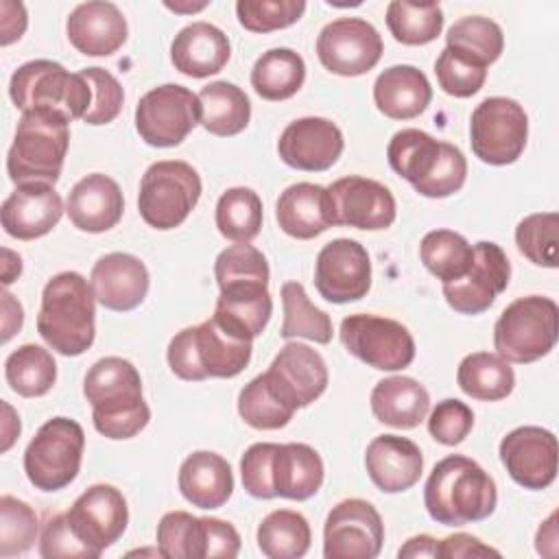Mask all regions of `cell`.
Returning <instances> with one entry per match:
<instances>
[{
  "mask_svg": "<svg viewBox=\"0 0 559 559\" xmlns=\"http://www.w3.org/2000/svg\"><path fill=\"white\" fill-rule=\"evenodd\" d=\"M83 395L92 404L94 428L107 439H131L151 419V408L142 397V378L120 356H105L87 369Z\"/></svg>",
  "mask_w": 559,
  "mask_h": 559,
  "instance_id": "cell-1",
  "label": "cell"
},
{
  "mask_svg": "<svg viewBox=\"0 0 559 559\" xmlns=\"http://www.w3.org/2000/svg\"><path fill=\"white\" fill-rule=\"evenodd\" d=\"M428 515L443 526L480 522L496 511L498 491L493 478L469 456L441 459L424 487Z\"/></svg>",
  "mask_w": 559,
  "mask_h": 559,
  "instance_id": "cell-2",
  "label": "cell"
},
{
  "mask_svg": "<svg viewBox=\"0 0 559 559\" xmlns=\"http://www.w3.org/2000/svg\"><path fill=\"white\" fill-rule=\"evenodd\" d=\"M96 297L92 284L76 271L50 277L41 290L37 314L39 336L63 356H81L96 336Z\"/></svg>",
  "mask_w": 559,
  "mask_h": 559,
  "instance_id": "cell-3",
  "label": "cell"
},
{
  "mask_svg": "<svg viewBox=\"0 0 559 559\" xmlns=\"http://www.w3.org/2000/svg\"><path fill=\"white\" fill-rule=\"evenodd\" d=\"M386 157L389 166L404 177L415 192L428 199H445L459 192L467 177V162L461 148L421 129L393 133Z\"/></svg>",
  "mask_w": 559,
  "mask_h": 559,
  "instance_id": "cell-4",
  "label": "cell"
},
{
  "mask_svg": "<svg viewBox=\"0 0 559 559\" xmlns=\"http://www.w3.org/2000/svg\"><path fill=\"white\" fill-rule=\"evenodd\" d=\"M251 341L229 334L214 317L199 325L183 328L168 343L170 371L188 382L205 378H234L251 360Z\"/></svg>",
  "mask_w": 559,
  "mask_h": 559,
  "instance_id": "cell-5",
  "label": "cell"
},
{
  "mask_svg": "<svg viewBox=\"0 0 559 559\" xmlns=\"http://www.w3.org/2000/svg\"><path fill=\"white\" fill-rule=\"evenodd\" d=\"M70 120L57 111L35 109L22 114L7 155V173L15 186H55L70 146Z\"/></svg>",
  "mask_w": 559,
  "mask_h": 559,
  "instance_id": "cell-6",
  "label": "cell"
},
{
  "mask_svg": "<svg viewBox=\"0 0 559 559\" xmlns=\"http://www.w3.org/2000/svg\"><path fill=\"white\" fill-rule=\"evenodd\" d=\"M13 105L26 114L35 109L57 111L70 122L85 118L92 105V87L81 72H68L50 59L22 63L9 83Z\"/></svg>",
  "mask_w": 559,
  "mask_h": 559,
  "instance_id": "cell-7",
  "label": "cell"
},
{
  "mask_svg": "<svg viewBox=\"0 0 559 559\" xmlns=\"http://www.w3.org/2000/svg\"><path fill=\"white\" fill-rule=\"evenodd\" d=\"M559 336V308L550 297L511 301L493 325V347L507 362L528 365L546 356Z\"/></svg>",
  "mask_w": 559,
  "mask_h": 559,
  "instance_id": "cell-8",
  "label": "cell"
},
{
  "mask_svg": "<svg viewBox=\"0 0 559 559\" xmlns=\"http://www.w3.org/2000/svg\"><path fill=\"white\" fill-rule=\"evenodd\" d=\"M201 199L199 173L181 159L155 162L140 181L138 210L146 225L166 231L179 227Z\"/></svg>",
  "mask_w": 559,
  "mask_h": 559,
  "instance_id": "cell-9",
  "label": "cell"
},
{
  "mask_svg": "<svg viewBox=\"0 0 559 559\" xmlns=\"http://www.w3.org/2000/svg\"><path fill=\"white\" fill-rule=\"evenodd\" d=\"M85 432L70 417H52L39 426L24 452V472L31 485L41 491L68 487L81 469Z\"/></svg>",
  "mask_w": 559,
  "mask_h": 559,
  "instance_id": "cell-10",
  "label": "cell"
},
{
  "mask_svg": "<svg viewBox=\"0 0 559 559\" xmlns=\"http://www.w3.org/2000/svg\"><path fill=\"white\" fill-rule=\"evenodd\" d=\"M528 138L524 107L507 96H489L476 105L469 118V144L474 155L491 166L518 162Z\"/></svg>",
  "mask_w": 559,
  "mask_h": 559,
  "instance_id": "cell-11",
  "label": "cell"
},
{
  "mask_svg": "<svg viewBox=\"0 0 559 559\" xmlns=\"http://www.w3.org/2000/svg\"><path fill=\"white\" fill-rule=\"evenodd\" d=\"M157 552L168 559H234L240 535L225 520L170 511L157 524Z\"/></svg>",
  "mask_w": 559,
  "mask_h": 559,
  "instance_id": "cell-12",
  "label": "cell"
},
{
  "mask_svg": "<svg viewBox=\"0 0 559 559\" xmlns=\"http://www.w3.org/2000/svg\"><path fill=\"white\" fill-rule=\"evenodd\" d=\"M341 343L365 365L400 371L415 360V341L406 325L378 314H349L341 321Z\"/></svg>",
  "mask_w": 559,
  "mask_h": 559,
  "instance_id": "cell-13",
  "label": "cell"
},
{
  "mask_svg": "<svg viewBox=\"0 0 559 559\" xmlns=\"http://www.w3.org/2000/svg\"><path fill=\"white\" fill-rule=\"evenodd\" d=\"M199 120V96L177 83L148 90L135 105V129L146 144L157 148L181 144Z\"/></svg>",
  "mask_w": 559,
  "mask_h": 559,
  "instance_id": "cell-14",
  "label": "cell"
},
{
  "mask_svg": "<svg viewBox=\"0 0 559 559\" xmlns=\"http://www.w3.org/2000/svg\"><path fill=\"white\" fill-rule=\"evenodd\" d=\"M384 44L378 28L362 17H338L317 37V57L338 76H358L378 66Z\"/></svg>",
  "mask_w": 559,
  "mask_h": 559,
  "instance_id": "cell-15",
  "label": "cell"
},
{
  "mask_svg": "<svg viewBox=\"0 0 559 559\" xmlns=\"http://www.w3.org/2000/svg\"><path fill=\"white\" fill-rule=\"evenodd\" d=\"M384 542V524L376 507L362 498H347L332 507L323 526L325 559H373Z\"/></svg>",
  "mask_w": 559,
  "mask_h": 559,
  "instance_id": "cell-16",
  "label": "cell"
},
{
  "mask_svg": "<svg viewBox=\"0 0 559 559\" xmlns=\"http://www.w3.org/2000/svg\"><path fill=\"white\" fill-rule=\"evenodd\" d=\"M472 253L467 273L454 282L443 284V297L448 306L461 314H480L496 297L509 286L511 264L500 245L480 240Z\"/></svg>",
  "mask_w": 559,
  "mask_h": 559,
  "instance_id": "cell-17",
  "label": "cell"
},
{
  "mask_svg": "<svg viewBox=\"0 0 559 559\" xmlns=\"http://www.w3.org/2000/svg\"><path fill=\"white\" fill-rule=\"evenodd\" d=\"M66 518L76 537L92 550L96 559L127 531L129 509L120 489L98 483L87 487L74 500V504L66 511Z\"/></svg>",
  "mask_w": 559,
  "mask_h": 559,
  "instance_id": "cell-18",
  "label": "cell"
},
{
  "mask_svg": "<svg viewBox=\"0 0 559 559\" xmlns=\"http://www.w3.org/2000/svg\"><path fill=\"white\" fill-rule=\"evenodd\" d=\"M314 286L325 301L349 304L371 288V262L367 249L352 238L328 242L314 262Z\"/></svg>",
  "mask_w": 559,
  "mask_h": 559,
  "instance_id": "cell-19",
  "label": "cell"
},
{
  "mask_svg": "<svg viewBox=\"0 0 559 559\" xmlns=\"http://www.w3.org/2000/svg\"><path fill=\"white\" fill-rule=\"evenodd\" d=\"M509 476L524 489H546L557 476V437L542 426H520L498 448Z\"/></svg>",
  "mask_w": 559,
  "mask_h": 559,
  "instance_id": "cell-20",
  "label": "cell"
},
{
  "mask_svg": "<svg viewBox=\"0 0 559 559\" xmlns=\"http://www.w3.org/2000/svg\"><path fill=\"white\" fill-rule=\"evenodd\" d=\"M269 386L290 408L312 404L328 386V367L319 352L304 343H286L264 371Z\"/></svg>",
  "mask_w": 559,
  "mask_h": 559,
  "instance_id": "cell-21",
  "label": "cell"
},
{
  "mask_svg": "<svg viewBox=\"0 0 559 559\" xmlns=\"http://www.w3.org/2000/svg\"><path fill=\"white\" fill-rule=\"evenodd\" d=\"M328 192L334 203L336 225L376 231L391 227L397 216L393 192L376 179L360 175L341 177L328 188Z\"/></svg>",
  "mask_w": 559,
  "mask_h": 559,
  "instance_id": "cell-22",
  "label": "cell"
},
{
  "mask_svg": "<svg viewBox=\"0 0 559 559\" xmlns=\"http://www.w3.org/2000/svg\"><path fill=\"white\" fill-rule=\"evenodd\" d=\"M345 146L341 129L319 116L293 120L277 140L282 162L297 170L323 173L336 164Z\"/></svg>",
  "mask_w": 559,
  "mask_h": 559,
  "instance_id": "cell-23",
  "label": "cell"
},
{
  "mask_svg": "<svg viewBox=\"0 0 559 559\" xmlns=\"http://www.w3.org/2000/svg\"><path fill=\"white\" fill-rule=\"evenodd\" d=\"M63 201L50 183H22L2 203L0 218L9 236L35 240L61 221Z\"/></svg>",
  "mask_w": 559,
  "mask_h": 559,
  "instance_id": "cell-24",
  "label": "cell"
},
{
  "mask_svg": "<svg viewBox=\"0 0 559 559\" xmlns=\"http://www.w3.org/2000/svg\"><path fill=\"white\" fill-rule=\"evenodd\" d=\"M90 284L96 301L114 312L138 308L148 293V271L131 253H107L92 266Z\"/></svg>",
  "mask_w": 559,
  "mask_h": 559,
  "instance_id": "cell-25",
  "label": "cell"
},
{
  "mask_svg": "<svg viewBox=\"0 0 559 559\" xmlns=\"http://www.w3.org/2000/svg\"><path fill=\"white\" fill-rule=\"evenodd\" d=\"M70 44L87 57L114 55L129 35L127 20L114 2L92 0L74 7L66 22Z\"/></svg>",
  "mask_w": 559,
  "mask_h": 559,
  "instance_id": "cell-26",
  "label": "cell"
},
{
  "mask_svg": "<svg viewBox=\"0 0 559 559\" xmlns=\"http://www.w3.org/2000/svg\"><path fill=\"white\" fill-rule=\"evenodd\" d=\"M66 212L76 229L87 234H103L116 227L122 218V190L111 177L92 173L72 186L66 201Z\"/></svg>",
  "mask_w": 559,
  "mask_h": 559,
  "instance_id": "cell-27",
  "label": "cell"
},
{
  "mask_svg": "<svg viewBox=\"0 0 559 559\" xmlns=\"http://www.w3.org/2000/svg\"><path fill=\"white\" fill-rule=\"evenodd\" d=\"M365 467L380 491L400 493L419 480L424 456L415 441L400 435H380L367 445Z\"/></svg>",
  "mask_w": 559,
  "mask_h": 559,
  "instance_id": "cell-28",
  "label": "cell"
},
{
  "mask_svg": "<svg viewBox=\"0 0 559 559\" xmlns=\"http://www.w3.org/2000/svg\"><path fill=\"white\" fill-rule=\"evenodd\" d=\"M275 218L280 229L297 240H310L336 225L334 203L328 188L308 181L293 183L280 194Z\"/></svg>",
  "mask_w": 559,
  "mask_h": 559,
  "instance_id": "cell-29",
  "label": "cell"
},
{
  "mask_svg": "<svg viewBox=\"0 0 559 559\" xmlns=\"http://www.w3.org/2000/svg\"><path fill=\"white\" fill-rule=\"evenodd\" d=\"M231 46L227 35L210 22H192L183 26L170 44V61L175 70L192 79L216 74L229 61Z\"/></svg>",
  "mask_w": 559,
  "mask_h": 559,
  "instance_id": "cell-30",
  "label": "cell"
},
{
  "mask_svg": "<svg viewBox=\"0 0 559 559\" xmlns=\"http://www.w3.org/2000/svg\"><path fill=\"white\" fill-rule=\"evenodd\" d=\"M271 312L273 299L266 284H234L221 288L212 317L229 334L253 341L264 332Z\"/></svg>",
  "mask_w": 559,
  "mask_h": 559,
  "instance_id": "cell-31",
  "label": "cell"
},
{
  "mask_svg": "<svg viewBox=\"0 0 559 559\" xmlns=\"http://www.w3.org/2000/svg\"><path fill=\"white\" fill-rule=\"evenodd\" d=\"M177 485L181 496L192 507L218 509L229 500L234 491V474L221 454L199 450L183 459Z\"/></svg>",
  "mask_w": 559,
  "mask_h": 559,
  "instance_id": "cell-32",
  "label": "cell"
},
{
  "mask_svg": "<svg viewBox=\"0 0 559 559\" xmlns=\"http://www.w3.org/2000/svg\"><path fill=\"white\" fill-rule=\"evenodd\" d=\"M432 100L428 76L415 66H391L373 83V103L391 120L417 118Z\"/></svg>",
  "mask_w": 559,
  "mask_h": 559,
  "instance_id": "cell-33",
  "label": "cell"
},
{
  "mask_svg": "<svg viewBox=\"0 0 559 559\" xmlns=\"http://www.w3.org/2000/svg\"><path fill=\"white\" fill-rule=\"evenodd\" d=\"M271 485L280 498H312L323 485L319 452L308 443H277L271 459Z\"/></svg>",
  "mask_w": 559,
  "mask_h": 559,
  "instance_id": "cell-34",
  "label": "cell"
},
{
  "mask_svg": "<svg viewBox=\"0 0 559 559\" xmlns=\"http://www.w3.org/2000/svg\"><path fill=\"white\" fill-rule=\"evenodd\" d=\"M371 413L380 424L411 430L419 426L430 408V395L424 384L408 376H391L371 389Z\"/></svg>",
  "mask_w": 559,
  "mask_h": 559,
  "instance_id": "cell-35",
  "label": "cell"
},
{
  "mask_svg": "<svg viewBox=\"0 0 559 559\" xmlns=\"http://www.w3.org/2000/svg\"><path fill=\"white\" fill-rule=\"evenodd\" d=\"M199 124L218 138H229L247 129L251 118L249 96L229 81H214L199 94Z\"/></svg>",
  "mask_w": 559,
  "mask_h": 559,
  "instance_id": "cell-36",
  "label": "cell"
},
{
  "mask_svg": "<svg viewBox=\"0 0 559 559\" xmlns=\"http://www.w3.org/2000/svg\"><path fill=\"white\" fill-rule=\"evenodd\" d=\"M456 382L465 395L480 402H498L511 395L515 373L511 365L491 352L467 354L459 362Z\"/></svg>",
  "mask_w": 559,
  "mask_h": 559,
  "instance_id": "cell-37",
  "label": "cell"
},
{
  "mask_svg": "<svg viewBox=\"0 0 559 559\" xmlns=\"http://www.w3.org/2000/svg\"><path fill=\"white\" fill-rule=\"evenodd\" d=\"M306 81V63L290 48L266 50L251 70V85L264 100H286L295 96Z\"/></svg>",
  "mask_w": 559,
  "mask_h": 559,
  "instance_id": "cell-38",
  "label": "cell"
},
{
  "mask_svg": "<svg viewBox=\"0 0 559 559\" xmlns=\"http://www.w3.org/2000/svg\"><path fill=\"white\" fill-rule=\"evenodd\" d=\"M255 539L260 552L269 559H299L308 552L312 533L299 511L277 509L262 518Z\"/></svg>",
  "mask_w": 559,
  "mask_h": 559,
  "instance_id": "cell-39",
  "label": "cell"
},
{
  "mask_svg": "<svg viewBox=\"0 0 559 559\" xmlns=\"http://www.w3.org/2000/svg\"><path fill=\"white\" fill-rule=\"evenodd\" d=\"M4 378L17 395L39 397L52 389L57 380V362L48 349L26 343L4 360Z\"/></svg>",
  "mask_w": 559,
  "mask_h": 559,
  "instance_id": "cell-40",
  "label": "cell"
},
{
  "mask_svg": "<svg viewBox=\"0 0 559 559\" xmlns=\"http://www.w3.org/2000/svg\"><path fill=\"white\" fill-rule=\"evenodd\" d=\"M280 295L284 308L280 336L308 338L319 345H328L332 341V319L310 301L306 288L299 282H286Z\"/></svg>",
  "mask_w": 559,
  "mask_h": 559,
  "instance_id": "cell-41",
  "label": "cell"
},
{
  "mask_svg": "<svg viewBox=\"0 0 559 559\" xmlns=\"http://www.w3.org/2000/svg\"><path fill=\"white\" fill-rule=\"evenodd\" d=\"M214 218L227 240L251 242L262 227V199L251 188H229L221 194Z\"/></svg>",
  "mask_w": 559,
  "mask_h": 559,
  "instance_id": "cell-42",
  "label": "cell"
},
{
  "mask_svg": "<svg viewBox=\"0 0 559 559\" xmlns=\"http://www.w3.org/2000/svg\"><path fill=\"white\" fill-rule=\"evenodd\" d=\"M472 245L452 229H432L421 238L419 258L443 284L463 277L472 264Z\"/></svg>",
  "mask_w": 559,
  "mask_h": 559,
  "instance_id": "cell-43",
  "label": "cell"
},
{
  "mask_svg": "<svg viewBox=\"0 0 559 559\" xmlns=\"http://www.w3.org/2000/svg\"><path fill=\"white\" fill-rule=\"evenodd\" d=\"M386 26L395 41L404 46H424L439 37L443 28V11L437 2L393 0L386 7Z\"/></svg>",
  "mask_w": 559,
  "mask_h": 559,
  "instance_id": "cell-44",
  "label": "cell"
},
{
  "mask_svg": "<svg viewBox=\"0 0 559 559\" xmlns=\"http://www.w3.org/2000/svg\"><path fill=\"white\" fill-rule=\"evenodd\" d=\"M238 415L255 430H277L293 419L295 408L282 402L260 373L238 393Z\"/></svg>",
  "mask_w": 559,
  "mask_h": 559,
  "instance_id": "cell-45",
  "label": "cell"
},
{
  "mask_svg": "<svg viewBox=\"0 0 559 559\" xmlns=\"http://www.w3.org/2000/svg\"><path fill=\"white\" fill-rule=\"evenodd\" d=\"M445 46L463 50L485 66L498 61L504 48L502 28L483 15H467L456 20L445 35Z\"/></svg>",
  "mask_w": 559,
  "mask_h": 559,
  "instance_id": "cell-46",
  "label": "cell"
},
{
  "mask_svg": "<svg viewBox=\"0 0 559 559\" xmlns=\"http://www.w3.org/2000/svg\"><path fill=\"white\" fill-rule=\"evenodd\" d=\"M559 242V214L537 212L524 216L515 227V245L520 253L537 266L555 269Z\"/></svg>",
  "mask_w": 559,
  "mask_h": 559,
  "instance_id": "cell-47",
  "label": "cell"
},
{
  "mask_svg": "<svg viewBox=\"0 0 559 559\" xmlns=\"http://www.w3.org/2000/svg\"><path fill=\"white\" fill-rule=\"evenodd\" d=\"M435 74L445 94L469 98L485 85L487 66L463 50L445 46L435 61Z\"/></svg>",
  "mask_w": 559,
  "mask_h": 559,
  "instance_id": "cell-48",
  "label": "cell"
},
{
  "mask_svg": "<svg viewBox=\"0 0 559 559\" xmlns=\"http://www.w3.org/2000/svg\"><path fill=\"white\" fill-rule=\"evenodd\" d=\"M37 513L9 493L0 498V557L9 559L33 548L37 542Z\"/></svg>",
  "mask_w": 559,
  "mask_h": 559,
  "instance_id": "cell-49",
  "label": "cell"
},
{
  "mask_svg": "<svg viewBox=\"0 0 559 559\" xmlns=\"http://www.w3.org/2000/svg\"><path fill=\"white\" fill-rule=\"evenodd\" d=\"M214 277L218 288L234 284H266L269 262L264 253L249 242H238L223 249L214 262Z\"/></svg>",
  "mask_w": 559,
  "mask_h": 559,
  "instance_id": "cell-50",
  "label": "cell"
},
{
  "mask_svg": "<svg viewBox=\"0 0 559 559\" xmlns=\"http://www.w3.org/2000/svg\"><path fill=\"white\" fill-rule=\"evenodd\" d=\"M306 11L304 0H238L236 15L240 26L251 33H271L286 28Z\"/></svg>",
  "mask_w": 559,
  "mask_h": 559,
  "instance_id": "cell-51",
  "label": "cell"
},
{
  "mask_svg": "<svg viewBox=\"0 0 559 559\" xmlns=\"http://www.w3.org/2000/svg\"><path fill=\"white\" fill-rule=\"evenodd\" d=\"M81 74L92 87V105L83 120L87 124H109L118 118L124 100V92L118 79L105 68H83Z\"/></svg>",
  "mask_w": 559,
  "mask_h": 559,
  "instance_id": "cell-52",
  "label": "cell"
},
{
  "mask_svg": "<svg viewBox=\"0 0 559 559\" xmlns=\"http://www.w3.org/2000/svg\"><path fill=\"white\" fill-rule=\"evenodd\" d=\"M474 413L461 400H443L439 402L428 417V432L441 445H459L472 432Z\"/></svg>",
  "mask_w": 559,
  "mask_h": 559,
  "instance_id": "cell-53",
  "label": "cell"
},
{
  "mask_svg": "<svg viewBox=\"0 0 559 559\" xmlns=\"http://www.w3.org/2000/svg\"><path fill=\"white\" fill-rule=\"evenodd\" d=\"M39 555L44 559H94L92 550L72 531L66 513H57L46 520L39 539Z\"/></svg>",
  "mask_w": 559,
  "mask_h": 559,
  "instance_id": "cell-54",
  "label": "cell"
},
{
  "mask_svg": "<svg viewBox=\"0 0 559 559\" xmlns=\"http://www.w3.org/2000/svg\"><path fill=\"white\" fill-rule=\"evenodd\" d=\"M277 443H253L240 459V476L242 487L253 498H275L271 485V459Z\"/></svg>",
  "mask_w": 559,
  "mask_h": 559,
  "instance_id": "cell-55",
  "label": "cell"
},
{
  "mask_svg": "<svg viewBox=\"0 0 559 559\" xmlns=\"http://www.w3.org/2000/svg\"><path fill=\"white\" fill-rule=\"evenodd\" d=\"M439 559H474V557H500V550L483 544L478 537L467 533H454L437 542Z\"/></svg>",
  "mask_w": 559,
  "mask_h": 559,
  "instance_id": "cell-56",
  "label": "cell"
},
{
  "mask_svg": "<svg viewBox=\"0 0 559 559\" xmlns=\"http://www.w3.org/2000/svg\"><path fill=\"white\" fill-rule=\"evenodd\" d=\"M0 11H2V17H0V28H2L0 44L9 46V44H13L15 39H20L24 35L28 17H26V9H24L22 2L2 0L0 2Z\"/></svg>",
  "mask_w": 559,
  "mask_h": 559,
  "instance_id": "cell-57",
  "label": "cell"
},
{
  "mask_svg": "<svg viewBox=\"0 0 559 559\" xmlns=\"http://www.w3.org/2000/svg\"><path fill=\"white\" fill-rule=\"evenodd\" d=\"M2 343H7L20 328L24 321V310L20 306V301L13 299L11 293H2Z\"/></svg>",
  "mask_w": 559,
  "mask_h": 559,
  "instance_id": "cell-58",
  "label": "cell"
},
{
  "mask_svg": "<svg viewBox=\"0 0 559 559\" xmlns=\"http://www.w3.org/2000/svg\"><path fill=\"white\" fill-rule=\"evenodd\" d=\"M400 559H426V557H437V539L430 535H415L411 537L400 550Z\"/></svg>",
  "mask_w": 559,
  "mask_h": 559,
  "instance_id": "cell-59",
  "label": "cell"
},
{
  "mask_svg": "<svg viewBox=\"0 0 559 559\" xmlns=\"http://www.w3.org/2000/svg\"><path fill=\"white\" fill-rule=\"evenodd\" d=\"M557 513H550V518L539 526L537 537H535V546L539 555L550 557V550L557 552Z\"/></svg>",
  "mask_w": 559,
  "mask_h": 559,
  "instance_id": "cell-60",
  "label": "cell"
},
{
  "mask_svg": "<svg viewBox=\"0 0 559 559\" xmlns=\"http://www.w3.org/2000/svg\"><path fill=\"white\" fill-rule=\"evenodd\" d=\"M2 408H4V424H2V437H4V441H2V452H7L11 445H13V441L17 439V435H20V417L13 413V408L4 402L2 404Z\"/></svg>",
  "mask_w": 559,
  "mask_h": 559,
  "instance_id": "cell-61",
  "label": "cell"
},
{
  "mask_svg": "<svg viewBox=\"0 0 559 559\" xmlns=\"http://www.w3.org/2000/svg\"><path fill=\"white\" fill-rule=\"evenodd\" d=\"M2 284L9 286L22 273V260L11 249H2Z\"/></svg>",
  "mask_w": 559,
  "mask_h": 559,
  "instance_id": "cell-62",
  "label": "cell"
},
{
  "mask_svg": "<svg viewBox=\"0 0 559 559\" xmlns=\"http://www.w3.org/2000/svg\"><path fill=\"white\" fill-rule=\"evenodd\" d=\"M164 7L166 9H170V11H175V13H197V11H203L205 7H207V2H188V4H179V2H164Z\"/></svg>",
  "mask_w": 559,
  "mask_h": 559,
  "instance_id": "cell-63",
  "label": "cell"
}]
</instances>
